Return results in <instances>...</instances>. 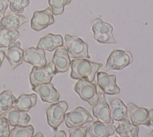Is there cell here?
Listing matches in <instances>:
<instances>
[{
	"mask_svg": "<svg viewBox=\"0 0 153 137\" xmlns=\"http://www.w3.org/2000/svg\"><path fill=\"white\" fill-rule=\"evenodd\" d=\"M103 64L86 59H73L71 61V77L74 79H85L94 81L95 75Z\"/></svg>",
	"mask_w": 153,
	"mask_h": 137,
	"instance_id": "cell-1",
	"label": "cell"
},
{
	"mask_svg": "<svg viewBox=\"0 0 153 137\" xmlns=\"http://www.w3.org/2000/svg\"><path fill=\"white\" fill-rule=\"evenodd\" d=\"M66 49L70 56L75 59H90L88 44L81 38L66 34L65 35Z\"/></svg>",
	"mask_w": 153,
	"mask_h": 137,
	"instance_id": "cell-2",
	"label": "cell"
},
{
	"mask_svg": "<svg viewBox=\"0 0 153 137\" xmlns=\"http://www.w3.org/2000/svg\"><path fill=\"white\" fill-rule=\"evenodd\" d=\"M113 26L103 21L100 18H96L92 22V30L94 38L101 43L117 44L112 35Z\"/></svg>",
	"mask_w": 153,
	"mask_h": 137,
	"instance_id": "cell-3",
	"label": "cell"
},
{
	"mask_svg": "<svg viewBox=\"0 0 153 137\" xmlns=\"http://www.w3.org/2000/svg\"><path fill=\"white\" fill-rule=\"evenodd\" d=\"M96 85L85 79H79L74 87V90L80 98L93 106L99 100Z\"/></svg>",
	"mask_w": 153,
	"mask_h": 137,
	"instance_id": "cell-4",
	"label": "cell"
},
{
	"mask_svg": "<svg viewBox=\"0 0 153 137\" xmlns=\"http://www.w3.org/2000/svg\"><path fill=\"white\" fill-rule=\"evenodd\" d=\"M56 73L54 65L52 62H49L43 67H33L29 74V80L32 88L39 84L50 82Z\"/></svg>",
	"mask_w": 153,
	"mask_h": 137,
	"instance_id": "cell-5",
	"label": "cell"
},
{
	"mask_svg": "<svg viewBox=\"0 0 153 137\" xmlns=\"http://www.w3.org/2000/svg\"><path fill=\"white\" fill-rule=\"evenodd\" d=\"M68 108V103L65 101L62 100L50 105L46 109L47 123L54 130L56 131L64 121L65 115Z\"/></svg>",
	"mask_w": 153,
	"mask_h": 137,
	"instance_id": "cell-6",
	"label": "cell"
},
{
	"mask_svg": "<svg viewBox=\"0 0 153 137\" xmlns=\"http://www.w3.org/2000/svg\"><path fill=\"white\" fill-rule=\"evenodd\" d=\"M93 118L87 110L78 106L72 111L65 114L64 121L67 127H79L84 124L93 121Z\"/></svg>",
	"mask_w": 153,
	"mask_h": 137,
	"instance_id": "cell-7",
	"label": "cell"
},
{
	"mask_svg": "<svg viewBox=\"0 0 153 137\" xmlns=\"http://www.w3.org/2000/svg\"><path fill=\"white\" fill-rule=\"evenodd\" d=\"M97 90L99 97L97 102L92 108L93 115L97 119V121L112 125L114 121L111 117L109 106L105 99L104 93L99 87Z\"/></svg>",
	"mask_w": 153,
	"mask_h": 137,
	"instance_id": "cell-8",
	"label": "cell"
},
{
	"mask_svg": "<svg viewBox=\"0 0 153 137\" xmlns=\"http://www.w3.org/2000/svg\"><path fill=\"white\" fill-rule=\"evenodd\" d=\"M132 56L129 52L114 50L106 60L105 70H121L131 63Z\"/></svg>",
	"mask_w": 153,
	"mask_h": 137,
	"instance_id": "cell-9",
	"label": "cell"
},
{
	"mask_svg": "<svg viewBox=\"0 0 153 137\" xmlns=\"http://www.w3.org/2000/svg\"><path fill=\"white\" fill-rule=\"evenodd\" d=\"M54 22L53 13L51 7L44 10L36 11L33 13L30 21V27L36 31H41Z\"/></svg>",
	"mask_w": 153,
	"mask_h": 137,
	"instance_id": "cell-10",
	"label": "cell"
},
{
	"mask_svg": "<svg viewBox=\"0 0 153 137\" xmlns=\"http://www.w3.org/2000/svg\"><path fill=\"white\" fill-rule=\"evenodd\" d=\"M97 85L103 93L109 95L119 94L120 89L116 83V77L114 75H108L103 72L97 73Z\"/></svg>",
	"mask_w": 153,
	"mask_h": 137,
	"instance_id": "cell-11",
	"label": "cell"
},
{
	"mask_svg": "<svg viewBox=\"0 0 153 137\" xmlns=\"http://www.w3.org/2000/svg\"><path fill=\"white\" fill-rule=\"evenodd\" d=\"M127 114L131 123L136 125L149 126L148 111L145 108H140L133 103L127 105Z\"/></svg>",
	"mask_w": 153,
	"mask_h": 137,
	"instance_id": "cell-12",
	"label": "cell"
},
{
	"mask_svg": "<svg viewBox=\"0 0 153 137\" xmlns=\"http://www.w3.org/2000/svg\"><path fill=\"white\" fill-rule=\"evenodd\" d=\"M1 115L7 119L11 126H25L30 120V116L24 111H19L14 106H11Z\"/></svg>",
	"mask_w": 153,
	"mask_h": 137,
	"instance_id": "cell-13",
	"label": "cell"
},
{
	"mask_svg": "<svg viewBox=\"0 0 153 137\" xmlns=\"http://www.w3.org/2000/svg\"><path fill=\"white\" fill-rule=\"evenodd\" d=\"M32 90L39 95L43 102L55 103L59 101V93L51 82L38 85L32 87Z\"/></svg>",
	"mask_w": 153,
	"mask_h": 137,
	"instance_id": "cell-14",
	"label": "cell"
},
{
	"mask_svg": "<svg viewBox=\"0 0 153 137\" xmlns=\"http://www.w3.org/2000/svg\"><path fill=\"white\" fill-rule=\"evenodd\" d=\"M52 62L54 65L57 73L68 71L71 66V61L66 47L62 46L56 49L52 58Z\"/></svg>",
	"mask_w": 153,
	"mask_h": 137,
	"instance_id": "cell-15",
	"label": "cell"
},
{
	"mask_svg": "<svg viewBox=\"0 0 153 137\" xmlns=\"http://www.w3.org/2000/svg\"><path fill=\"white\" fill-rule=\"evenodd\" d=\"M23 61L36 67H43L47 64L44 50L34 47H30L25 50Z\"/></svg>",
	"mask_w": 153,
	"mask_h": 137,
	"instance_id": "cell-16",
	"label": "cell"
},
{
	"mask_svg": "<svg viewBox=\"0 0 153 137\" xmlns=\"http://www.w3.org/2000/svg\"><path fill=\"white\" fill-rule=\"evenodd\" d=\"M20 46V41H15L8 46L6 51L5 57L10 64L11 70L16 68L23 61L25 51Z\"/></svg>",
	"mask_w": 153,
	"mask_h": 137,
	"instance_id": "cell-17",
	"label": "cell"
},
{
	"mask_svg": "<svg viewBox=\"0 0 153 137\" xmlns=\"http://www.w3.org/2000/svg\"><path fill=\"white\" fill-rule=\"evenodd\" d=\"M116 127L99 121L93 123L87 129V137H108L115 132Z\"/></svg>",
	"mask_w": 153,
	"mask_h": 137,
	"instance_id": "cell-18",
	"label": "cell"
},
{
	"mask_svg": "<svg viewBox=\"0 0 153 137\" xmlns=\"http://www.w3.org/2000/svg\"><path fill=\"white\" fill-rule=\"evenodd\" d=\"M63 44V40L62 35L48 33L40 38L37 44L36 49L53 52L58 47L62 46Z\"/></svg>",
	"mask_w": 153,
	"mask_h": 137,
	"instance_id": "cell-19",
	"label": "cell"
},
{
	"mask_svg": "<svg viewBox=\"0 0 153 137\" xmlns=\"http://www.w3.org/2000/svg\"><path fill=\"white\" fill-rule=\"evenodd\" d=\"M28 19L19 13H12L4 16L0 21L1 29H8L17 30L20 27L26 23Z\"/></svg>",
	"mask_w": 153,
	"mask_h": 137,
	"instance_id": "cell-20",
	"label": "cell"
},
{
	"mask_svg": "<svg viewBox=\"0 0 153 137\" xmlns=\"http://www.w3.org/2000/svg\"><path fill=\"white\" fill-rule=\"evenodd\" d=\"M109 109L111 117L113 120L118 121L129 120L127 114V107L120 99L109 101Z\"/></svg>",
	"mask_w": 153,
	"mask_h": 137,
	"instance_id": "cell-21",
	"label": "cell"
},
{
	"mask_svg": "<svg viewBox=\"0 0 153 137\" xmlns=\"http://www.w3.org/2000/svg\"><path fill=\"white\" fill-rule=\"evenodd\" d=\"M36 94H22L13 104L19 111L27 112L31 108L35 106L36 103Z\"/></svg>",
	"mask_w": 153,
	"mask_h": 137,
	"instance_id": "cell-22",
	"label": "cell"
},
{
	"mask_svg": "<svg viewBox=\"0 0 153 137\" xmlns=\"http://www.w3.org/2000/svg\"><path fill=\"white\" fill-rule=\"evenodd\" d=\"M139 127L136 126L129 120L120 121L115 131L121 137H138Z\"/></svg>",
	"mask_w": 153,
	"mask_h": 137,
	"instance_id": "cell-23",
	"label": "cell"
},
{
	"mask_svg": "<svg viewBox=\"0 0 153 137\" xmlns=\"http://www.w3.org/2000/svg\"><path fill=\"white\" fill-rule=\"evenodd\" d=\"M20 33L17 30L3 29L0 30V48L7 47L19 38Z\"/></svg>",
	"mask_w": 153,
	"mask_h": 137,
	"instance_id": "cell-24",
	"label": "cell"
},
{
	"mask_svg": "<svg viewBox=\"0 0 153 137\" xmlns=\"http://www.w3.org/2000/svg\"><path fill=\"white\" fill-rule=\"evenodd\" d=\"M34 132L32 125L16 126L10 130L8 137H33Z\"/></svg>",
	"mask_w": 153,
	"mask_h": 137,
	"instance_id": "cell-25",
	"label": "cell"
},
{
	"mask_svg": "<svg viewBox=\"0 0 153 137\" xmlns=\"http://www.w3.org/2000/svg\"><path fill=\"white\" fill-rule=\"evenodd\" d=\"M16 100V98L10 90H5L0 93V112L5 111Z\"/></svg>",
	"mask_w": 153,
	"mask_h": 137,
	"instance_id": "cell-26",
	"label": "cell"
},
{
	"mask_svg": "<svg viewBox=\"0 0 153 137\" xmlns=\"http://www.w3.org/2000/svg\"><path fill=\"white\" fill-rule=\"evenodd\" d=\"M71 0H48V4L51 7L53 15H59L63 13L64 7L69 4Z\"/></svg>",
	"mask_w": 153,
	"mask_h": 137,
	"instance_id": "cell-27",
	"label": "cell"
},
{
	"mask_svg": "<svg viewBox=\"0 0 153 137\" xmlns=\"http://www.w3.org/2000/svg\"><path fill=\"white\" fill-rule=\"evenodd\" d=\"M8 2L10 10L16 13H22L29 4V0H8Z\"/></svg>",
	"mask_w": 153,
	"mask_h": 137,
	"instance_id": "cell-28",
	"label": "cell"
},
{
	"mask_svg": "<svg viewBox=\"0 0 153 137\" xmlns=\"http://www.w3.org/2000/svg\"><path fill=\"white\" fill-rule=\"evenodd\" d=\"M10 135V123L0 115V137H8Z\"/></svg>",
	"mask_w": 153,
	"mask_h": 137,
	"instance_id": "cell-29",
	"label": "cell"
},
{
	"mask_svg": "<svg viewBox=\"0 0 153 137\" xmlns=\"http://www.w3.org/2000/svg\"><path fill=\"white\" fill-rule=\"evenodd\" d=\"M87 127L81 126L73 127L69 129V137H87Z\"/></svg>",
	"mask_w": 153,
	"mask_h": 137,
	"instance_id": "cell-30",
	"label": "cell"
},
{
	"mask_svg": "<svg viewBox=\"0 0 153 137\" xmlns=\"http://www.w3.org/2000/svg\"><path fill=\"white\" fill-rule=\"evenodd\" d=\"M9 3L0 1V17H3L5 15L6 10L8 6Z\"/></svg>",
	"mask_w": 153,
	"mask_h": 137,
	"instance_id": "cell-31",
	"label": "cell"
},
{
	"mask_svg": "<svg viewBox=\"0 0 153 137\" xmlns=\"http://www.w3.org/2000/svg\"><path fill=\"white\" fill-rule=\"evenodd\" d=\"M149 117V124L153 127V108L150 109L148 111Z\"/></svg>",
	"mask_w": 153,
	"mask_h": 137,
	"instance_id": "cell-32",
	"label": "cell"
},
{
	"mask_svg": "<svg viewBox=\"0 0 153 137\" xmlns=\"http://www.w3.org/2000/svg\"><path fill=\"white\" fill-rule=\"evenodd\" d=\"M53 137H66V134L64 130H62L56 132Z\"/></svg>",
	"mask_w": 153,
	"mask_h": 137,
	"instance_id": "cell-33",
	"label": "cell"
},
{
	"mask_svg": "<svg viewBox=\"0 0 153 137\" xmlns=\"http://www.w3.org/2000/svg\"><path fill=\"white\" fill-rule=\"evenodd\" d=\"M5 53L3 50H0V68L2 65V64L3 62V61L5 58Z\"/></svg>",
	"mask_w": 153,
	"mask_h": 137,
	"instance_id": "cell-34",
	"label": "cell"
},
{
	"mask_svg": "<svg viewBox=\"0 0 153 137\" xmlns=\"http://www.w3.org/2000/svg\"><path fill=\"white\" fill-rule=\"evenodd\" d=\"M33 137H44V136L41 132H38L34 136H33Z\"/></svg>",
	"mask_w": 153,
	"mask_h": 137,
	"instance_id": "cell-35",
	"label": "cell"
},
{
	"mask_svg": "<svg viewBox=\"0 0 153 137\" xmlns=\"http://www.w3.org/2000/svg\"><path fill=\"white\" fill-rule=\"evenodd\" d=\"M147 137H153V130L151 131V132L148 135Z\"/></svg>",
	"mask_w": 153,
	"mask_h": 137,
	"instance_id": "cell-36",
	"label": "cell"
},
{
	"mask_svg": "<svg viewBox=\"0 0 153 137\" xmlns=\"http://www.w3.org/2000/svg\"><path fill=\"white\" fill-rule=\"evenodd\" d=\"M0 1H4V2H8L9 3L8 0H0Z\"/></svg>",
	"mask_w": 153,
	"mask_h": 137,
	"instance_id": "cell-37",
	"label": "cell"
},
{
	"mask_svg": "<svg viewBox=\"0 0 153 137\" xmlns=\"http://www.w3.org/2000/svg\"><path fill=\"white\" fill-rule=\"evenodd\" d=\"M115 137H118V136H115Z\"/></svg>",
	"mask_w": 153,
	"mask_h": 137,
	"instance_id": "cell-38",
	"label": "cell"
}]
</instances>
